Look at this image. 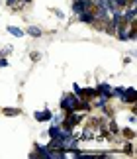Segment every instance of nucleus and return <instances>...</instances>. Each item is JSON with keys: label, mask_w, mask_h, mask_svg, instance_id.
Masks as SVG:
<instances>
[{"label": "nucleus", "mask_w": 137, "mask_h": 159, "mask_svg": "<svg viewBox=\"0 0 137 159\" xmlns=\"http://www.w3.org/2000/svg\"><path fill=\"white\" fill-rule=\"evenodd\" d=\"M78 96L74 94V93H71V94H65L63 98H61V102H59V106H61V110H65V114L67 112H77V106H78Z\"/></svg>", "instance_id": "f257e3e1"}, {"label": "nucleus", "mask_w": 137, "mask_h": 159, "mask_svg": "<svg viewBox=\"0 0 137 159\" xmlns=\"http://www.w3.org/2000/svg\"><path fill=\"white\" fill-rule=\"evenodd\" d=\"M120 100L126 102V104H135V102H137V93H135V89H126V93L120 96Z\"/></svg>", "instance_id": "f03ea898"}, {"label": "nucleus", "mask_w": 137, "mask_h": 159, "mask_svg": "<svg viewBox=\"0 0 137 159\" xmlns=\"http://www.w3.org/2000/svg\"><path fill=\"white\" fill-rule=\"evenodd\" d=\"M96 93H98V96H104L106 100L114 96V94H112V87H110L108 83H100V84L96 87Z\"/></svg>", "instance_id": "7ed1b4c3"}, {"label": "nucleus", "mask_w": 137, "mask_h": 159, "mask_svg": "<svg viewBox=\"0 0 137 159\" xmlns=\"http://www.w3.org/2000/svg\"><path fill=\"white\" fill-rule=\"evenodd\" d=\"M80 139H82V142H92V139H94V128H92L90 124L82 130V134H80Z\"/></svg>", "instance_id": "20e7f679"}, {"label": "nucleus", "mask_w": 137, "mask_h": 159, "mask_svg": "<svg viewBox=\"0 0 137 159\" xmlns=\"http://www.w3.org/2000/svg\"><path fill=\"white\" fill-rule=\"evenodd\" d=\"M78 20L84 22V24H90V26H92V22L96 20V16H94V12H92V10H84L82 14L78 16Z\"/></svg>", "instance_id": "39448f33"}, {"label": "nucleus", "mask_w": 137, "mask_h": 159, "mask_svg": "<svg viewBox=\"0 0 137 159\" xmlns=\"http://www.w3.org/2000/svg\"><path fill=\"white\" fill-rule=\"evenodd\" d=\"M51 116H53V114L45 108V110H37V112L33 114V118H35L37 122H47V120H51Z\"/></svg>", "instance_id": "423d86ee"}, {"label": "nucleus", "mask_w": 137, "mask_h": 159, "mask_svg": "<svg viewBox=\"0 0 137 159\" xmlns=\"http://www.w3.org/2000/svg\"><path fill=\"white\" fill-rule=\"evenodd\" d=\"M98 93H96V89H80V96L78 98H84V100H90V98H96Z\"/></svg>", "instance_id": "0eeeda50"}, {"label": "nucleus", "mask_w": 137, "mask_h": 159, "mask_svg": "<svg viewBox=\"0 0 137 159\" xmlns=\"http://www.w3.org/2000/svg\"><path fill=\"white\" fill-rule=\"evenodd\" d=\"M24 34L32 35V38H41V35H43V32H41V30L37 28V26H29V28H28V30H26Z\"/></svg>", "instance_id": "6e6552de"}, {"label": "nucleus", "mask_w": 137, "mask_h": 159, "mask_svg": "<svg viewBox=\"0 0 137 159\" xmlns=\"http://www.w3.org/2000/svg\"><path fill=\"white\" fill-rule=\"evenodd\" d=\"M123 16H126V20H127L129 24H135V16H137V12H135L133 6H129V10H127V12H123Z\"/></svg>", "instance_id": "1a4fd4ad"}, {"label": "nucleus", "mask_w": 137, "mask_h": 159, "mask_svg": "<svg viewBox=\"0 0 137 159\" xmlns=\"http://www.w3.org/2000/svg\"><path fill=\"white\" fill-rule=\"evenodd\" d=\"M6 30H8V34L14 35V38H24V32H22L20 28H16V26H8Z\"/></svg>", "instance_id": "9d476101"}, {"label": "nucleus", "mask_w": 137, "mask_h": 159, "mask_svg": "<svg viewBox=\"0 0 137 159\" xmlns=\"http://www.w3.org/2000/svg\"><path fill=\"white\" fill-rule=\"evenodd\" d=\"M2 114L4 116H20L22 110L20 108H2Z\"/></svg>", "instance_id": "9b49d317"}, {"label": "nucleus", "mask_w": 137, "mask_h": 159, "mask_svg": "<svg viewBox=\"0 0 137 159\" xmlns=\"http://www.w3.org/2000/svg\"><path fill=\"white\" fill-rule=\"evenodd\" d=\"M108 130H110V132H108L110 136H114V134H117V132H120V128L116 126V122H114V120H110V124H108Z\"/></svg>", "instance_id": "f8f14e48"}, {"label": "nucleus", "mask_w": 137, "mask_h": 159, "mask_svg": "<svg viewBox=\"0 0 137 159\" xmlns=\"http://www.w3.org/2000/svg\"><path fill=\"white\" fill-rule=\"evenodd\" d=\"M123 93H126V89H123V87H117V89H112V94H114V96H117V98H120V96H122Z\"/></svg>", "instance_id": "ddd939ff"}, {"label": "nucleus", "mask_w": 137, "mask_h": 159, "mask_svg": "<svg viewBox=\"0 0 137 159\" xmlns=\"http://www.w3.org/2000/svg\"><path fill=\"white\" fill-rule=\"evenodd\" d=\"M122 134L126 136L127 139H133L135 138V134H133V130H129V128H126V130H122Z\"/></svg>", "instance_id": "4468645a"}, {"label": "nucleus", "mask_w": 137, "mask_h": 159, "mask_svg": "<svg viewBox=\"0 0 137 159\" xmlns=\"http://www.w3.org/2000/svg\"><path fill=\"white\" fill-rule=\"evenodd\" d=\"M96 106H98V108L106 106V98H104V96H102V98H98V100H96Z\"/></svg>", "instance_id": "2eb2a0df"}, {"label": "nucleus", "mask_w": 137, "mask_h": 159, "mask_svg": "<svg viewBox=\"0 0 137 159\" xmlns=\"http://www.w3.org/2000/svg\"><path fill=\"white\" fill-rule=\"evenodd\" d=\"M123 149H126V151H127V153H129V155H131V153H133V148H131V143H126V148H123Z\"/></svg>", "instance_id": "dca6fc26"}, {"label": "nucleus", "mask_w": 137, "mask_h": 159, "mask_svg": "<svg viewBox=\"0 0 137 159\" xmlns=\"http://www.w3.org/2000/svg\"><path fill=\"white\" fill-rule=\"evenodd\" d=\"M73 90H74V94H77V96H80V87H78V84H73Z\"/></svg>", "instance_id": "f3484780"}, {"label": "nucleus", "mask_w": 137, "mask_h": 159, "mask_svg": "<svg viewBox=\"0 0 137 159\" xmlns=\"http://www.w3.org/2000/svg\"><path fill=\"white\" fill-rule=\"evenodd\" d=\"M0 67H8V59H4V57L0 59Z\"/></svg>", "instance_id": "a211bd4d"}, {"label": "nucleus", "mask_w": 137, "mask_h": 159, "mask_svg": "<svg viewBox=\"0 0 137 159\" xmlns=\"http://www.w3.org/2000/svg\"><path fill=\"white\" fill-rule=\"evenodd\" d=\"M55 12V16H57V18H63L65 14H63V10H53Z\"/></svg>", "instance_id": "6ab92c4d"}, {"label": "nucleus", "mask_w": 137, "mask_h": 159, "mask_svg": "<svg viewBox=\"0 0 137 159\" xmlns=\"http://www.w3.org/2000/svg\"><path fill=\"white\" fill-rule=\"evenodd\" d=\"M39 57H41V55L37 53V51H33V53H32V59H33V61H37V59H39Z\"/></svg>", "instance_id": "aec40b11"}, {"label": "nucleus", "mask_w": 137, "mask_h": 159, "mask_svg": "<svg viewBox=\"0 0 137 159\" xmlns=\"http://www.w3.org/2000/svg\"><path fill=\"white\" fill-rule=\"evenodd\" d=\"M0 4H2V2H0Z\"/></svg>", "instance_id": "412c9836"}]
</instances>
